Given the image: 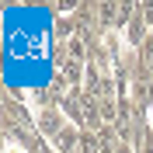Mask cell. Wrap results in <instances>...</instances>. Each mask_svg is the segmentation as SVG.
Instances as JSON below:
<instances>
[{
    "label": "cell",
    "mask_w": 153,
    "mask_h": 153,
    "mask_svg": "<svg viewBox=\"0 0 153 153\" xmlns=\"http://www.w3.org/2000/svg\"><path fill=\"white\" fill-rule=\"evenodd\" d=\"M150 129H153V108H150Z\"/></svg>",
    "instance_id": "cell-3"
},
{
    "label": "cell",
    "mask_w": 153,
    "mask_h": 153,
    "mask_svg": "<svg viewBox=\"0 0 153 153\" xmlns=\"http://www.w3.org/2000/svg\"><path fill=\"white\" fill-rule=\"evenodd\" d=\"M125 42L132 49H143L146 42H150V25H146V14H143L139 4H136V14H132V21H129V28H125Z\"/></svg>",
    "instance_id": "cell-2"
},
{
    "label": "cell",
    "mask_w": 153,
    "mask_h": 153,
    "mask_svg": "<svg viewBox=\"0 0 153 153\" xmlns=\"http://www.w3.org/2000/svg\"><path fill=\"white\" fill-rule=\"evenodd\" d=\"M66 125H70V122H66V115L59 111V105H56V108H38V115H35V132H38V139H49V143H52Z\"/></svg>",
    "instance_id": "cell-1"
}]
</instances>
